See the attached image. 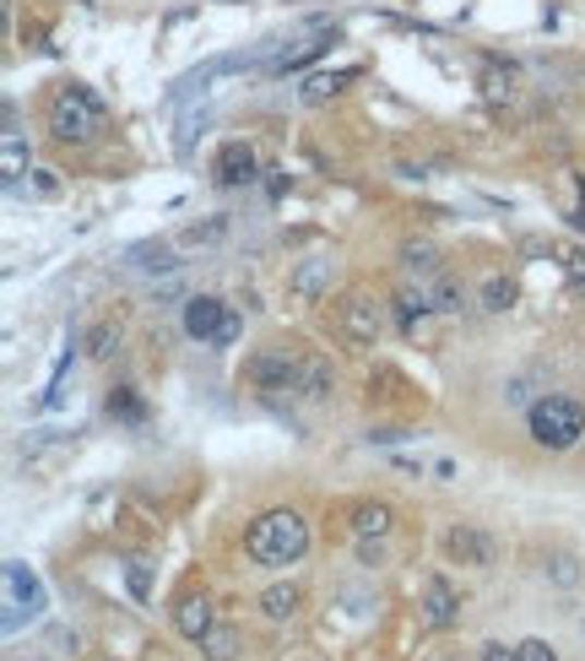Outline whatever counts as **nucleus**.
<instances>
[{
    "instance_id": "1",
    "label": "nucleus",
    "mask_w": 585,
    "mask_h": 661,
    "mask_svg": "<svg viewBox=\"0 0 585 661\" xmlns=\"http://www.w3.org/2000/svg\"><path fill=\"white\" fill-rule=\"evenodd\" d=\"M44 125H49L55 142L87 147V142H98V136L109 131V104H104L93 87H82V82H60V87L49 93Z\"/></svg>"
},
{
    "instance_id": "2",
    "label": "nucleus",
    "mask_w": 585,
    "mask_h": 661,
    "mask_svg": "<svg viewBox=\"0 0 585 661\" xmlns=\"http://www.w3.org/2000/svg\"><path fill=\"white\" fill-rule=\"evenodd\" d=\"M244 553L261 564V569H288L309 553V520L298 509H266L250 520L244 531Z\"/></svg>"
},
{
    "instance_id": "3",
    "label": "nucleus",
    "mask_w": 585,
    "mask_h": 661,
    "mask_svg": "<svg viewBox=\"0 0 585 661\" xmlns=\"http://www.w3.org/2000/svg\"><path fill=\"white\" fill-rule=\"evenodd\" d=\"M526 423L542 450H575L585 434V407L575 396H542V401H532Z\"/></svg>"
},
{
    "instance_id": "4",
    "label": "nucleus",
    "mask_w": 585,
    "mask_h": 661,
    "mask_svg": "<svg viewBox=\"0 0 585 661\" xmlns=\"http://www.w3.org/2000/svg\"><path fill=\"white\" fill-rule=\"evenodd\" d=\"M298 369H303V358L288 352V347H261L250 363H244V380H250V390H298Z\"/></svg>"
},
{
    "instance_id": "5",
    "label": "nucleus",
    "mask_w": 585,
    "mask_h": 661,
    "mask_svg": "<svg viewBox=\"0 0 585 661\" xmlns=\"http://www.w3.org/2000/svg\"><path fill=\"white\" fill-rule=\"evenodd\" d=\"M228 321H234V310H228L223 299H212V293L184 299V336H190V341L217 347V341H223V330H228Z\"/></svg>"
},
{
    "instance_id": "6",
    "label": "nucleus",
    "mask_w": 585,
    "mask_h": 661,
    "mask_svg": "<svg viewBox=\"0 0 585 661\" xmlns=\"http://www.w3.org/2000/svg\"><path fill=\"white\" fill-rule=\"evenodd\" d=\"M444 558L450 564H471V569H493L499 564V542L477 526H450L444 531Z\"/></svg>"
},
{
    "instance_id": "7",
    "label": "nucleus",
    "mask_w": 585,
    "mask_h": 661,
    "mask_svg": "<svg viewBox=\"0 0 585 661\" xmlns=\"http://www.w3.org/2000/svg\"><path fill=\"white\" fill-rule=\"evenodd\" d=\"M336 326H342V336H347L353 347H374V341H380V330H385V321H380V304H374L369 293H347V299H342Z\"/></svg>"
},
{
    "instance_id": "8",
    "label": "nucleus",
    "mask_w": 585,
    "mask_h": 661,
    "mask_svg": "<svg viewBox=\"0 0 585 661\" xmlns=\"http://www.w3.org/2000/svg\"><path fill=\"white\" fill-rule=\"evenodd\" d=\"M331 277H336V266H331L325 255H309V261H298L288 272V293L298 304H320V299L331 293Z\"/></svg>"
},
{
    "instance_id": "9",
    "label": "nucleus",
    "mask_w": 585,
    "mask_h": 661,
    "mask_svg": "<svg viewBox=\"0 0 585 661\" xmlns=\"http://www.w3.org/2000/svg\"><path fill=\"white\" fill-rule=\"evenodd\" d=\"M5 608H11V613H5V624H11V629L22 624V608H27V613H38V608H44V586H38V580L27 575V564H16V558L5 564Z\"/></svg>"
},
{
    "instance_id": "10",
    "label": "nucleus",
    "mask_w": 585,
    "mask_h": 661,
    "mask_svg": "<svg viewBox=\"0 0 585 661\" xmlns=\"http://www.w3.org/2000/svg\"><path fill=\"white\" fill-rule=\"evenodd\" d=\"M212 624H217V608H212V597H206V591H190V597L174 608V629H179L190 646H201V640L212 635Z\"/></svg>"
},
{
    "instance_id": "11",
    "label": "nucleus",
    "mask_w": 585,
    "mask_h": 661,
    "mask_svg": "<svg viewBox=\"0 0 585 661\" xmlns=\"http://www.w3.org/2000/svg\"><path fill=\"white\" fill-rule=\"evenodd\" d=\"M423 624L429 629H455L461 624V597H455V586L444 575H429V586H423Z\"/></svg>"
},
{
    "instance_id": "12",
    "label": "nucleus",
    "mask_w": 585,
    "mask_h": 661,
    "mask_svg": "<svg viewBox=\"0 0 585 661\" xmlns=\"http://www.w3.org/2000/svg\"><path fill=\"white\" fill-rule=\"evenodd\" d=\"M212 179L217 184H250L255 179V147L250 142H223L212 158Z\"/></svg>"
},
{
    "instance_id": "13",
    "label": "nucleus",
    "mask_w": 585,
    "mask_h": 661,
    "mask_svg": "<svg viewBox=\"0 0 585 661\" xmlns=\"http://www.w3.org/2000/svg\"><path fill=\"white\" fill-rule=\"evenodd\" d=\"M331 390H336L331 358H325V352H303V369H298V390H292V396H303V401H331Z\"/></svg>"
},
{
    "instance_id": "14",
    "label": "nucleus",
    "mask_w": 585,
    "mask_h": 661,
    "mask_svg": "<svg viewBox=\"0 0 585 661\" xmlns=\"http://www.w3.org/2000/svg\"><path fill=\"white\" fill-rule=\"evenodd\" d=\"M402 272H407V288H418V283H429L444 272V261H439L434 244H423V239H407L402 244Z\"/></svg>"
},
{
    "instance_id": "15",
    "label": "nucleus",
    "mask_w": 585,
    "mask_h": 661,
    "mask_svg": "<svg viewBox=\"0 0 585 661\" xmlns=\"http://www.w3.org/2000/svg\"><path fill=\"white\" fill-rule=\"evenodd\" d=\"M413 293H423V304H429L434 315H455V310L466 304V293H461V283H455L450 272H439V277H429V283H418Z\"/></svg>"
},
{
    "instance_id": "16",
    "label": "nucleus",
    "mask_w": 585,
    "mask_h": 661,
    "mask_svg": "<svg viewBox=\"0 0 585 661\" xmlns=\"http://www.w3.org/2000/svg\"><path fill=\"white\" fill-rule=\"evenodd\" d=\"M391 526H396L391 504H358V509H353V531H358V542H385Z\"/></svg>"
},
{
    "instance_id": "17",
    "label": "nucleus",
    "mask_w": 585,
    "mask_h": 661,
    "mask_svg": "<svg viewBox=\"0 0 585 661\" xmlns=\"http://www.w3.org/2000/svg\"><path fill=\"white\" fill-rule=\"evenodd\" d=\"M353 76H358V71H331V76L320 71V76H309V82L298 87V104H303V109H320V104H331V98H336Z\"/></svg>"
},
{
    "instance_id": "18",
    "label": "nucleus",
    "mask_w": 585,
    "mask_h": 661,
    "mask_svg": "<svg viewBox=\"0 0 585 661\" xmlns=\"http://www.w3.org/2000/svg\"><path fill=\"white\" fill-rule=\"evenodd\" d=\"M261 618H272V624H288L292 613L303 608V591L298 586H272V591H261Z\"/></svg>"
},
{
    "instance_id": "19",
    "label": "nucleus",
    "mask_w": 585,
    "mask_h": 661,
    "mask_svg": "<svg viewBox=\"0 0 585 661\" xmlns=\"http://www.w3.org/2000/svg\"><path fill=\"white\" fill-rule=\"evenodd\" d=\"M201 651H206V661H234L239 657V629L234 624H212V635L201 640Z\"/></svg>"
},
{
    "instance_id": "20",
    "label": "nucleus",
    "mask_w": 585,
    "mask_h": 661,
    "mask_svg": "<svg viewBox=\"0 0 585 661\" xmlns=\"http://www.w3.org/2000/svg\"><path fill=\"white\" fill-rule=\"evenodd\" d=\"M0 173H5V184H22V173H27V147H22V136H16V131H5V147H0Z\"/></svg>"
},
{
    "instance_id": "21",
    "label": "nucleus",
    "mask_w": 585,
    "mask_h": 661,
    "mask_svg": "<svg viewBox=\"0 0 585 661\" xmlns=\"http://www.w3.org/2000/svg\"><path fill=\"white\" fill-rule=\"evenodd\" d=\"M482 93L499 104V98H510L515 93V65H499V60H488L482 65Z\"/></svg>"
},
{
    "instance_id": "22",
    "label": "nucleus",
    "mask_w": 585,
    "mask_h": 661,
    "mask_svg": "<svg viewBox=\"0 0 585 661\" xmlns=\"http://www.w3.org/2000/svg\"><path fill=\"white\" fill-rule=\"evenodd\" d=\"M482 310H488V315L515 310V283H510V277H488V283H482Z\"/></svg>"
},
{
    "instance_id": "23",
    "label": "nucleus",
    "mask_w": 585,
    "mask_h": 661,
    "mask_svg": "<svg viewBox=\"0 0 585 661\" xmlns=\"http://www.w3.org/2000/svg\"><path fill=\"white\" fill-rule=\"evenodd\" d=\"M109 418H126V423H142V418H146L142 396H136L131 385H120V390H109Z\"/></svg>"
},
{
    "instance_id": "24",
    "label": "nucleus",
    "mask_w": 585,
    "mask_h": 661,
    "mask_svg": "<svg viewBox=\"0 0 585 661\" xmlns=\"http://www.w3.org/2000/svg\"><path fill=\"white\" fill-rule=\"evenodd\" d=\"M120 347V326L115 321H98V326L87 330V358H109Z\"/></svg>"
},
{
    "instance_id": "25",
    "label": "nucleus",
    "mask_w": 585,
    "mask_h": 661,
    "mask_svg": "<svg viewBox=\"0 0 585 661\" xmlns=\"http://www.w3.org/2000/svg\"><path fill=\"white\" fill-rule=\"evenodd\" d=\"M131 255H136V266H146V272H174V266H179L168 244H136Z\"/></svg>"
},
{
    "instance_id": "26",
    "label": "nucleus",
    "mask_w": 585,
    "mask_h": 661,
    "mask_svg": "<svg viewBox=\"0 0 585 661\" xmlns=\"http://www.w3.org/2000/svg\"><path fill=\"white\" fill-rule=\"evenodd\" d=\"M542 569L553 575V586H581V564H575L570 553H553V558H548Z\"/></svg>"
},
{
    "instance_id": "27",
    "label": "nucleus",
    "mask_w": 585,
    "mask_h": 661,
    "mask_svg": "<svg viewBox=\"0 0 585 661\" xmlns=\"http://www.w3.org/2000/svg\"><path fill=\"white\" fill-rule=\"evenodd\" d=\"M223 228H228V223H223V217H212V223L184 228V239H190V244H212V239H223Z\"/></svg>"
},
{
    "instance_id": "28",
    "label": "nucleus",
    "mask_w": 585,
    "mask_h": 661,
    "mask_svg": "<svg viewBox=\"0 0 585 661\" xmlns=\"http://www.w3.org/2000/svg\"><path fill=\"white\" fill-rule=\"evenodd\" d=\"M564 272H570V288L585 299V250H570V255H564Z\"/></svg>"
},
{
    "instance_id": "29",
    "label": "nucleus",
    "mask_w": 585,
    "mask_h": 661,
    "mask_svg": "<svg viewBox=\"0 0 585 661\" xmlns=\"http://www.w3.org/2000/svg\"><path fill=\"white\" fill-rule=\"evenodd\" d=\"M27 190H33V195H60V179H55V168H33Z\"/></svg>"
},
{
    "instance_id": "30",
    "label": "nucleus",
    "mask_w": 585,
    "mask_h": 661,
    "mask_svg": "<svg viewBox=\"0 0 585 661\" xmlns=\"http://www.w3.org/2000/svg\"><path fill=\"white\" fill-rule=\"evenodd\" d=\"M521 651V661H559V651L548 646V640H526V646H515Z\"/></svg>"
},
{
    "instance_id": "31",
    "label": "nucleus",
    "mask_w": 585,
    "mask_h": 661,
    "mask_svg": "<svg viewBox=\"0 0 585 661\" xmlns=\"http://www.w3.org/2000/svg\"><path fill=\"white\" fill-rule=\"evenodd\" d=\"M482 661H521V651H515V646H499V640H488V646H482Z\"/></svg>"
},
{
    "instance_id": "32",
    "label": "nucleus",
    "mask_w": 585,
    "mask_h": 661,
    "mask_svg": "<svg viewBox=\"0 0 585 661\" xmlns=\"http://www.w3.org/2000/svg\"><path fill=\"white\" fill-rule=\"evenodd\" d=\"M131 591H136V597H146V564H142V558L131 564Z\"/></svg>"
}]
</instances>
